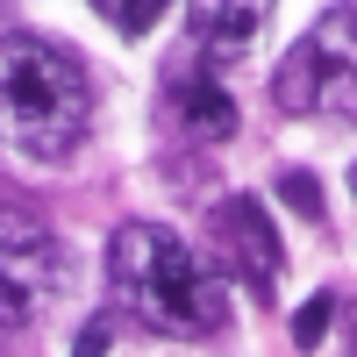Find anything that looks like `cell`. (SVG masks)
Listing matches in <instances>:
<instances>
[{"mask_svg":"<svg viewBox=\"0 0 357 357\" xmlns=\"http://www.w3.org/2000/svg\"><path fill=\"white\" fill-rule=\"evenodd\" d=\"M107 343H114V329H107V321H86V329H79V343H72V350H79V357H100Z\"/></svg>","mask_w":357,"mask_h":357,"instance_id":"11","label":"cell"},{"mask_svg":"<svg viewBox=\"0 0 357 357\" xmlns=\"http://www.w3.org/2000/svg\"><path fill=\"white\" fill-rule=\"evenodd\" d=\"M279 200L293 207V215H307V222H321V186H314L307 172H286V178H279Z\"/></svg>","mask_w":357,"mask_h":357,"instance_id":"10","label":"cell"},{"mask_svg":"<svg viewBox=\"0 0 357 357\" xmlns=\"http://www.w3.org/2000/svg\"><path fill=\"white\" fill-rule=\"evenodd\" d=\"M178 107H186V129L193 136H207V143H222V136H236V100L222 93V86H178Z\"/></svg>","mask_w":357,"mask_h":357,"instance_id":"7","label":"cell"},{"mask_svg":"<svg viewBox=\"0 0 357 357\" xmlns=\"http://www.w3.org/2000/svg\"><path fill=\"white\" fill-rule=\"evenodd\" d=\"M165 15H172V0H114V22H122V36H151Z\"/></svg>","mask_w":357,"mask_h":357,"instance_id":"9","label":"cell"},{"mask_svg":"<svg viewBox=\"0 0 357 357\" xmlns=\"http://www.w3.org/2000/svg\"><path fill=\"white\" fill-rule=\"evenodd\" d=\"M329 329H336V293H314V301H301V314H293V343L314 350Z\"/></svg>","mask_w":357,"mask_h":357,"instance_id":"8","label":"cell"},{"mask_svg":"<svg viewBox=\"0 0 357 357\" xmlns=\"http://www.w3.org/2000/svg\"><path fill=\"white\" fill-rule=\"evenodd\" d=\"M107 272L122 286V301L165 336H215L229 321L222 279H207L193 243H178L165 222H122L107 250Z\"/></svg>","mask_w":357,"mask_h":357,"instance_id":"2","label":"cell"},{"mask_svg":"<svg viewBox=\"0 0 357 357\" xmlns=\"http://www.w3.org/2000/svg\"><path fill=\"white\" fill-rule=\"evenodd\" d=\"M207 236L222 243V264L243 286H279L286 250H279V229H272V215H264V200H250V193L222 200L215 215H207Z\"/></svg>","mask_w":357,"mask_h":357,"instance_id":"5","label":"cell"},{"mask_svg":"<svg viewBox=\"0 0 357 357\" xmlns=\"http://www.w3.org/2000/svg\"><path fill=\"white\" fill-rule=\"evenodd\" d=\"M86 72L43 36H0V151L22 165H65L86 143Z\"/></svg>","mask_w":357,"mask_h":357,"instance_id":"1","label":"cell"},{"mask_svg":"<svg viewBox=\"0 0 357 357\" xmlns=\"http://www.w3.org/2000/svg\"><path fill=\"white\" fill-rule=\"evenodd\" d=\"M264 22H272V0H193V50L207 57H243Z\"/></svg>","mask_w":357,"mask_h":357,"instance_id":"6","label":"cell"},{"mask_svg":"<svg viewBox=\"0 0 357 357\" xmlns=\"http://www.w3.org/2000/svg\"><path fill=\"white\" fill-rule=\"evenodd\" d=\"M350 193H357V172H350Z\"/></svg>","mask_w":357,"mask_h":357,"instance_id":"12","label":"cell"},{"mask_svg":"<svg viewBox=\"0 0 357 357\" xmlns=\"http://www.w3.org/2000/svg\"><path fill=\"white\" fill-rule=\"evenodd\" d=\"M357 93V8H329L272 72V100L286 114H321Z\"/></svg>","mask_w":357,"mask_h":357,"instance_id":"3","label":"cell"},{"mask_svg":"<svg viewBox=\"0 0 357 357\" xmlns=\"http://www.w3.org/2000/svg\"><path fill=\"white\" fill-rule=\"evenodd\" d=\"M72 286V250L43 222L0 215V321H36L43 307L65 301Z\"/></svg>","mask_w":357,"mask_h":357,"instance_id":"4","label":"cell"}]
</instances>
